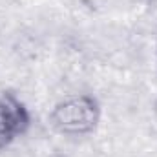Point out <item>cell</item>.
<instances>
[{"mask_svg": "<svg viewBox=\"0 0 157 157\" xmlns=\"http://www.w3.org/2000/svg\"><path fill=\"white\" fill-rule=\"evenodd\" d=\"M102 117L97 97L90 93H73L53 104L49 112V126L64 137H84L93 133Z\"/></svg>", "mask_w": 157, "mask_h": 157, "instance_id": "obj_1", "label": "cell"}, {"mask_svg": "<svg viewBox=\"0 0 157 157\" xmlns=\"http://www.w3.org/2000/svg\"><path fill=\"white\" fill-rule=\"evenodd\" d=\"M31 128V113L26 102L13 91H0V152L24 137Z\"/></svg>", "mask_w": 157, "mask_h": 157, "instance_id": "obj_2", "label": "cell"}, {"mask_svg": "<svg viewBox=\"0 0 157 157\" xmlns=\"http://www.w3.org/2000/svg\"><path fill=\"white\" fill-rule=\"evenodd\" d=\"M155 57H157V49H155Z\"/></svg>", "mask_w": 157, "mask_h": 157, "instance_id": "obj_3", "label": "cell"}]
</instances>
